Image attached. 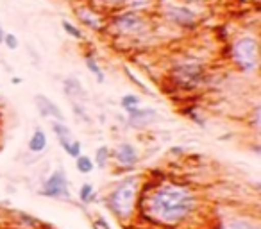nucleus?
Masks as SVG:
<instances>
[{
	"mask_svg": "<svg viewBox=\"0 0 261 229\" xmlns=\"http://www.w3.org/2000/svg\"><path fill=\"white\" fill-rule=\"evenodd\" d=\"M195 208V193L182 185H161L145 199L147 217L163 225L181 224L192 217Z\"/></svg>",
	"mask_w": 261,
	"mask_h": 229,
	"instance_id": "1",
	"label": "nucleus"
},
{
	"mask_svg": "<svg viewBox=\"0 0 261 229\" xmlns=\"http://www.w3.org/2000/svg\"><path fill=\"white\" fill-rule=\"evenodd\" d=\"M140 192V181L138 177H127L122 183L115 186L111 190V193L108 195V208L111 210V213L120 220H130L133 213H135L136 206V197Z\"/></svg>",
	"mask_w": 261,
	"mask_h": 229,
	"instance_id": "2",
	"label": "nucleus"
},
{
	"mask_svg": "<svg viewBox=\"0 0 261 229\" xmlns=\"http://www.w3.org/2000/svg\"><path fill=\"white\" fill-rule=\"evenodd\" d=\"M232 61L243 72H252L257 66V41L250 36H243L232 43Z\"/></svg>",
	"mask_w": 261,
	"mask_h": 229,
	"instance_id": "3",
	"label": "nucleus"
},
{
	"mask_svg": "<svg viewBox=\"0 0 261 229\" xmlns=\"http://www.w3.org/2000/svg\"><path fill=\"white\" fill-rule=\"evenodd\" d=\"M43 195L52 197V199H70L68 179L63 168H58L43 185Z\"/></svg>",
	"mask_w": 261,
	"mask_h": 229,
	"instance_id": "4",
	"label": "nucleus"
},
{
	"mask_svg": "<svg viewBox=\"0 0 261 229\" xmlns=\"http://www.w3.org/2000/svg\"><path fill=\"white\" fill-rule=\"evenodd\" d=\"M174 79L179 86L186 88V90L195 88L202 79V68L199 65H179L174 70Z\"/></svg>",
	"mask_w": 261,
	"mask_h": 229,
	"instance_id": "5",
	"label": "nucleus"
},
{
	"mask_svg": "<svg viewBox=\"0 0 261 229\" xmlns=\"http://www.w3.org/2000/svg\"><path fill=\"white\" fill-rule=\"evenodd\" d=\"M115 27L120 33H125V34L140 33V31L143 29V20L140 18V15H136V13H125V15L116 16Z\"/></svg>",
	"mask_w": 261,
	"mask_h": 229,
	"instance_id": "6",
	"label": "nucleus"
},
{
	"mask_svg": "<svg viewBox=\"0 0 261 229\" xmlns=\"http://www.w3.org/2000/svg\"><path fill=\"white\" fill-rule=\"evenodd\" d=\"M34 102H36V108L40 109V113L43 115V117H47V118L52 117L58 122H63V124H65V115H63V111L58 108V104H54L48 97H45V95H36V97H34Z\"/></svg>",
	"mask_w": 261,
	"mask_h": 229,
	"instance_id": "7",
	"label": "nucleus"
},
{
	"mask_svg": "<svg viewBox=\"0 0 261 229\" xmlns=\"http://www.w3.org/2000/svg\"><path fill=\"white\" fill-rule=\"evenodd\" d=\"M158 118V113L154 109H133L129 113V124L135 128H143V125L152 124Z\"/></svg>",
	"mask_w": 261,
	"mask_h": 229,
	"instance_id": "8",
	"label": "nucleus"
},
{
	"mask_svg": "<svg viewBox=\"0 0 261 229\" xmlns=\"http://www.w3.org/2000/svg\"><path fill=\"white\" fill-rule=\"evenodd\" d=\"M116 161H118L120 165H125V167H133V165L138 163V152H136V149L130 143H120L118 147H116Z\"/></svg>",
	"mask_w": 261,
	"mask_h": 229,
	"instance_id": "9",
	"label": "nucleus"
},
{
	"mask_svg": "<svg viewBox=\"0 0 261 229\" xmlns=\"http://www.w3.org/2000/svg\"><path fill=\"white\" fill-rule=\"evenodd\" d=\"M52 129H54L56 136H58V140H59V143H61L63 150L68 154L70 145H72V142H73L72 131H70V129L66 128L65 124H63V122H54V124H52Z\"/></svg>",
	"mask_w": 261,
	"mask_h": 229,
	"instance_id": "10",
	"label": "nucleus"
},
{
	"mask_svg": "<svg viewBox=\"0 0 261 229\" xmlns=\"http://www.w3.org/2000/svg\"><path fill=\"white\" fill-rule=\"evenodd\" d=\"M168 16H170L175 23H181V26H192L193 23V13L185 8H170Z\"/></svg>",
	"mask_w": 261,
	"mask_h": 229,
	"instance_id": "11",
	"label": "nucleus"
},
{
	"mask_svg": "<svg viewBox=\"0 0 261 229\" xmlns=\"http://www.w3.org/2000/svg\"><path fill=\"white\" fill-rule=\"evenodd\" d=\"M45 147H47V135L41 129H36L29 140V150L31 152H41V150H45Z\"/></svg>",
	"mask_w": 261,
	"mask_h": 229,
	"instance_id": "12",
	"label": "nucleus"
},
{
	"mask_svg": "<svg viewBox=\"0 0 261 229\" xmlns=\"http://www.w3.org/2000/svg\"><path fill=\"white\" fill-rule=\"evenodd\" d=\"M77 13H79V18L83 20V22L86 23L88 27H91V29H100V18H98V16L95 15L91 9L81 8Z\"/></svg>",
	"mask_w": 261,
	"mask_h": 229,
	"instance_id": "13",
	"label": "nucleus"
},
{
	"mask_svg": "<svg viewBox=\"0 0 261 229\" xmlns=\"http://www.w3.org/2000/svg\"><path fill=\"white\" fill-rule=\"evenodd\" d=\"M222 229H259V225L250 220H245V218H232Z\"/></svg>",
	"mask_w": 261,
	"mask_h": 229,
	"instance_id": "14",
	"label": "nucleus"
},
{
	"mask_svg": "<svg viewBox=\"0 0 261 229\" xmlns=\"http://www.w3.org/2000/svg\"><path fill=\"white\" fill-rule=\"evenodd\" d=\"M75 167L81 174H90V172L95 168V163H93V160H90L88 156H83V154H81V156L75 158Z\"/></svg>",
	"mask_w": 261,
	"mask_h": 229,
	"instance_id": "15",
	"label": "nucleus"
},
{
	"mask_svg": "<svg viewBox=\"0 0 261 229\" xmlns=\"http://www.w3.org/2000/svg\"><path fill=\"white\" fill-rule=\"evenodd\" d=\"M79 199L83 200L84 204H90V202H93V200H95V190H93V186H91L90 183H84V185L81 186Z\"/></svg>",
	"mask_w": 261,
	"mask_h": 229,
	"instance_id": "16",
	"label": "nucleus"
},
{
	"mask_svg": "<svg viewBox=\"0 0 261 229\" xmlns=\"http://www.w3.org/2000/svg\"><path fill=\"white\" fill-rule=\"evenodd\" d=\"M120 104H122V108L125 109L127 113H130V111H133V109L138 108L140 98L136 97V95H123L122 100H120Z\"/></svg>",
	"mask_w": 261,
	"mask_h": 229,
	"instance_id": "17",
	"label": "nucleus"
},
{
	"mask_svg": "<svg viewBox=\"0 0 261 229\" xmlns=\"http://www.w3.org/2000/svg\"><path fill=\"white\" fill-rule=\"evenodd\" d=\"M86 66H88L90 72L95 73V77H97L98 83H104V73H102V70L98 68V65H97V61H95L93 56H86Z\"/></svg>",
	"mask_w": 261,
	"mask_h": 229,
	"instance_id": "18",
	"label": "nucleus"
},
{
	"mask_svg": "<svg viewBox=\"0 0 261 229\" xmlns=\"http://www.w3.org/2000/svg\"><path fill=\"white\" fill-rule=\"evenodd\" d=\"M108 158H109V150L108 147H98L97 154H95V161H97L98 168H104L108 165Z\"/></svg>",
	"mask_w": 261,
	"mask_h": 229,
	"instance_id": "19",
	"label": "nucleus"
},
{
	"mask_svg": "<svg viewBox=\"0 0 261 229\" xmlns=\"http://www.w3.org/2000/svg\"><path fill=\"white\" fill-rule=\"evenodd\" d=\"M63 29L66 31V34H70V36L75 38V40H83V33H81V31L77 29V27H73L70 22H66V20L63 22Z\"/></svg>",
	"mask_w": 261,
	"mask_h": 229,
	"instance_id": "20",
	"label": "nucleus"
},
{
	"mask_svg": "<svg viewBox=\"0 0 261 229\" xmlns=\"http://www.w3.org/2000/svg\"><path fill=\"white\" fill-rule=\"evenodd\" d=\"M65 86H72V90H66V91H68V93H75V95H84V91H83V86H81V84H79V81H75V79H66Z\"/></svg>",
	"mask_w": 261,
	"mask_h": 229,
	"instance_id": "21",
	"label": "nucleus"
},
{
	"mask_svg": "<svg viewBox=\"0 0 261 229\" xmlns=\"http://www.w3.org/2000/svg\"><path fill=\"white\" fill-rule=\"evenodd\" d=\"M2 41L6 43V47L11 48V50H15V48H18V38L15 36V34H4V38H2Z\"/></svg>",
	"mask_w": 261,
	"mask_h": 229,
	"instance_id": "22",
	"label": "nucleus"
},
{
	"mask_svg": "<svg viewBox=\"0 0 261 229\" xmlns=\"http://www.w3.org/2000/svg\"><path fill=\"white\" fill-rule=\"evenodd\" d=\"M68 156H72V158L81 156V142H79V140H73V142H72L70 150H68Z\"/></svg>",
	"mask_w": 261,
	"mask_h": 229,
	"instance_id": "23",
	"label": "nucleus"
},
{
	"mask_svg": "<svg viewBox=\"0 0 261 229\" xmlns=\"http://www.w3.org/2000/svg\"><path fill=\"white\" fill-rule=\"evenodd\" d=\"M93 229H111V227H109V224L104 220V218H102V217H97V218L93 220Z\"/></svg>",
	"mask_w": 261,
	"mask_h": 229,
	"instance_id": "24",
	"label": "nucleus"
},
{
	"mask_svg": "<svg viewBox=\"0 0 261 229\" xmlns=\"http://www.w3.org/2000/svg\"><path fill=\"white\" fill-rule=\"evenodd\" d=\"M185 2H199V0H185Z\"/></svg>",
	"mask_w": 261,
	"mask_h": 229,
	"instance_id": "25",
	"label": "nucleus"
},
{
	"mask_svg": "<svg viewBox=\"0 0 261 229\" xmlns=\"http://www.w3.org/2000/svg\"><path fill=\"white\" fill-rule=\"evenodd\" d=\"M109 2H118V0H109Z\"/></svg>",
	"mask_w": 261,
	"mask_h": 229,
	"instance_id": "26",
	"label": "nucleus"
}]
</instances>
